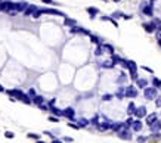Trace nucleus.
Listing matches in <instances>:
<instances>
[{"instance_id": "nucleus-1", "label": "nucleus", "mask_w": 161, "mask_h": 143, "mask_svg": "<svg viewBox=\"0 0 161 143\" xmlns=\"http://www.w3.org/2000/svg\"><path fill=\"white\" fill-rule=\"evenodd\" d=\"M7 93H9V95H11V96H16V97H18L19 100H22V102L28 103V105L31 103V100H30V97L24 95V93H22L21 90H7Z\"/></svg>"}, {"instance_id": "nucleus-2", "label": "nucleus", "mask_w": 161, "mask_h": 143, "mask_svg": "<svg viewBox=\"0 0 161 143\" xmlns=\"http://www.w3.org/2000/svg\"><path fill=\"white\" fill-rule=\"evenodd\" d=\"M7 10H15V3H12V2L0 3V12H7Z\"/></svg>"}, {"instance_id": "nucleus-3", "label": "nucleus", "mask_w": 161, "mask_h": 143, "mask_svg": "<svg viewBox=\"0 0 161 143\" xmlns=\"http://www.w3.org/2000/svg\"><path fill=\"white\" fill-rule=\"evenodd\" d=\"M157 89L155 87H149V89H145V97L146 99H149V100H152V99H155L157 97Z\"/></svg>"}, {"instance_id": "nucleus-4", "label": "nucleus", "mask_w": 161, "mask_h": 143, "mask_svg": "<svg viewBox=\"0 0 161 143\" xmlns=\"http://www.w3.org/2000/svg\"><path fill=\"white\" fill-rule=\"evenodd\" d=\"M118 137L120 139H124V140H130L132 139V133L129 131V129H121L118 131Z\"/></svg>"}, {"instance_id": "nucleus-5", "label": "nucleus", "mask_w": 161, "mask_h": 143, "mask_svg": "<svg viewBox=\"0 0 161 143\" xmlns=\"http://www.w3.org/2000/svg\"><path fill=\"white\" fill-rule=\"evenodd\" d=\"M127 67H129V69H130L132 78H136V77H138V74H136V63H134L133 61H129L127 62Z\"/></svg>"}, {"instance_id": "nucleus-6", "label": "nucleus", "mask_w": 161, "mask_h": 143, "mask_svg": "<svg viewBox=\"0 0 161 143\" xmlns=\"http://www.w3.org/2000/svg\"><path fill=\"white\" fill-rule=\"evenodd\" d=\"M126 96H129V97H136L138 96V90L134 89L133 86H129L127 89H126Z\"/></svg>"}, {"instance_id": "nucleus-7", "label": "nucleus", "mask_w": 161, "mask_h": 143, "mask_svg": "<svg viewBox=\"0 0 161 143\" xmlns=\"http://www.w3.org/2000/svg\"><path fill=\"white\" fill-rule=\"evenodd\" d=\"M145 115H146V108H145V106L138 108L136 109V112H134V116H138V118H143Z\"/></svg>"}, {"instance_id": "nucleus-8", "label": "nucleus", "mask_w": 161, "mask_h": 143, "mask_svg": "<svg viewBox=\"0 0 161 143\" xmlns=\"http://www.w3.org/2000/svg\"><path fill=\"white\" fill-rule=\"evenodd\" d=\"M62 116H67V118H71L74 120V109L73 108H67L62 111Z\"/></svg>"}, {"instance_id": "nucleus-9", "label": "nucleus", "mask_w": 161, "mask_h": 143, "mask_svg": "<svg viewBox=\"0 0 161 143\" xmlns=\"http://www.w3.org/2000/svg\"><path fill=\"white\" fill-rule=\"evenodd\" d=\"M160 129H161V123L157 120L154 124H151V130L154 131V133H157V131H160Z\"/></svg>"}, {"instance_id": "nucleus-10", "label": "nucleus", "mask_w": 161, "mask_h": 143, "mask_svg": "<svg viewBox=\"0 0 161 143\" xmlns=\"http://www.w3.org/2000/svg\"><path fill=\"white\" fill-rule=\"evenodd\" d=\"M132 129H133L134 131H141V130H142V123H141V121H133V124H132Z\"/></svg>"}, {"instance_id": "nucleus-11", "label": "nucleus", "mask_w": 161, "mask_h": 143, "mask_svg": "<svg viewBox=\"0 0 161 143\" xmlns=\"http://www.w3.org/2000/svg\"><path fill=\"white\" fill-rule=\"evenodd\" d=\"M155 121H157V114H151V115L146 118V123L151 125V124H154Z\"/></svg>"}, {"instance_id": "nucleus-12", "label": "nucleus", "mask_w": 161, "mask_h": 143, "mask_svg": "<svg viewBox=\"0 0 161 143\" xmlns=\"http://www.w3.org/2000/svg\"><path fill=\"white\" fill-rule=\"evenodd\" d=\"M127 112H129V115H133L134 112H136V106H134V103H129V108H127Z\"/></svg>"}, {"instance_id": "nucleus-13", "label": "nucleus", "mask_w": 161, "mask_h": 143, "mask_svg": "<svg viewBox=\"0 0 161 143\" xmlns=\"http://www.w3.org/2000/svg\"><path fill=\"white\" fill-rule=\"evenodd\" d=\"M143 27H145V30H146V31H149V33H151V31H154V30H155V24H154V22H152V24H145Z\"/></svg>"}, {"instance_id": "nucleus-14", "label": "nucleus", "mask_w": 161, "mask_h": 143, "mask_svg": "<svg viewBox=\"0 0 161 143\" xmlns=\"http://www.w3.org/2000/svg\"><path fill=\"white\" fill-rule=\"evenodd\" d=\"M71 33H83V34H89L87 30H83V28H73Z\"/></svg>"}, {"instance_id": "nucleus-15", "label": "nucleus", "mask_w": 161, "mask_h": 143, "mask_svg": "<svg viewBox=\"0 0 161 143\" xmlns=\"http://www.w3.org/2000/svg\"><path fill=\"white\" fill-rule=\"evenodd\" d=\"M34 10H39L36 6H28L27 7V10H25V15H31V14H34Z\"/></svg>"}, {"instance_id": "nucleus-16", "label": "nucleus", "mask_w": 161, "mask_h": 143, "mask_svg": "<svg viewBox=\"0 0 161 143\" xmlns=\"http://www.w3.org/2000/svg\"><path fill=\"white\" fill-rule=\"evenodd\" d=\"M142 10H143V14H145V15H152V7H151V6L142 7Z\"/></svg>"}, {"instance_id": "nucleus-17", "label": "nucleus", "mask_w": 161, "mask_h": 143, "mask_svg": "<svg viewBox=\"0 0 161 143\" xmlns=\"http://www.w3.org/2000/svg\"><path fill=\"white\" fill-rule=\"evenodd\" d=\"M34 102L40 106L41 103H43V97H41V96H36V97H34Z\"/></svg>"}, {"instance_id": "nucleus-18", "label": "nucleus", "mask_w": 161, "mask_h": 143, "mask_svg": "<svg viewBox=\"0 0 161 143\" xmlns=\"http://www.w3.org/2000/svg\"><path fill=\"white\" fill-rule=\"evenodd\" d=\"M87 10H89V14H90V16H95V15L98 14V9H95V7H89Z\"/></svg>"}, {"instance_id": "nucleus-19", "label": "nucleus", "mask_w": 161, "mask_h": 143, "mask_svg": "<svg viewBox=\"0 0 161 143\" xmlns=\"http://www.w3.org/2000/svg\"><path fill=\"white\" fill-rule=\"evenodd\" d=\"M87 124H89V121H87V120H84V118L78 121V125H80V127H84V125H87Z\"/></svg>"}, {"instance_id": "nucleus-20", "label": "nucleus", "mask_w": 161, "mask_h": 143, "mask_svg": "<svg viewBox=\"0 0 161 143\" xmlns=\"http://www.w3.org/2000/svg\"><path fill=\"white\" fill-rule=\"evenodd\" d=\"M152 83H154L155 87H161V81L158 80V78H154V80H152Z\"/></svg>"}, {"instance_id": "nucleus-21", "label": "nucleus", "mask_w": 161, "mask_h": 143, "mask_svg": "<svg viewBox=\"0 0 161 143\" xmlns=\"http://www.w3.org/2000/svg\"><path fill=\"white\" fill-rule=\"evenodd\" d=\"M138 86H139V87H145V86H146V81H145V80H138Z\"/></svg>"}, {"instance_id": "nucleus-22", "label": "nucleus", "mask_w": 161, "mask_h": 143, "mask_svg": "<svg viewBox=\"0 0 161 143\" xmlns=\"http://www.w3.org/2000/svg\"><path fill=\"white\" fill-rule=\"evenodd\" d=\"M28 137H30V139H36V140H40V136H39V134H33V133H30Z\"/></svg>"}, {"instance_id": "nucleus-23", "label": "nucleus", "mask_w": 161, "mask_h": 143, "mask_svg": "<svg viewBox=\"0 0 161 143\" xmlns=\"http://www.w3.org/2000/svg\"><path fill=\"white\" fill-rule=\"evenodd\" d=\"M5 136H6L7 139H14L15 134H14V133H11V131H6V133H5Z\"/></svg>"}, {"instance_id": "nucleus-24", "label": "nucleus", "mask_w": 161, "mask_h": 143, "mask_svg": "<svg viewBox=\"0 0 161 143\" xmlns=\"http://www.w3.org/2000/svg\"><path fill=\"white\" fill-rule=\"evenodd\" d=\"M138 142H139V143H145V142H146V137L141 136V137H139V139H138Z\"/></svg>"}, {"instance_id": "nucleus-25", "label": "nucleus", "mask_w": 161, "mask_h": 143, "mask_svg": "<svg viewBox=\"0 0 161 143\" xmlns=\"http://www.w3.org/2000/svg\"><path fill=\"white\" fill-rule=\"evenodd\" d=\"M49 121H52V123H58V118H55V116H49Z\"/></svg>"}, {"instance_id": "nucleus-26", "label": "nucleus", "mask_w": 161, "mask_h": 143, "mask_svg": "<svg viewBox=\"0 0 161 143\" xmlns=\"http://www.w3.org/2000/svg\"><path fill=\"white\" fill-rule=\"evenodd\" d=\"M67 24H68V25H74V24H75V21H74V19H67Z\"/></svg>"}, {"instance_id": "nucleus-27", "label": "nucleus", "mask_w": 161, "mask_h": 143, "mask_svg": "<svg viewBox=\"0 0 161 143\" xmlns=\"http://www.w3.org/2000/svg\"><path fill=\"white\" fill-rule=\"evenodd\" d=\"M112 65H114L112 62H105V63H104V67H112Z\"/></svg>"}, {"instance_id": "nucleus-28", "label": "nucleus", "mask_w": 161, "mask_h": 143, "mask_svg": "<svg viewBox=\"0 0 161 143\" xmlns=\"http://www.w3.org/2000/svg\"><path fill=\"white\" fill-rule=\"evenodd\" d=\"M111 99V95H105L104 96V100H109Z\"/></svg>"}, {"instance_id": "nucleus-29", "label": "nucleus", "mask_w": 161, "mask_h": 143, "mask_svg": "<svg viewBox=\"0 0 161 143\" xmlns=\"http://www.w3.org/2000/svg\"><path fill=\"white\" fill-rule=\"evenodd\" d=\"M36 95H37V93H36V90H33V89L30 90V96H36Z\"/></svg>"}, {"instance_id": "nucleus-30", "label": "nucleus", "mask_w": 161, "mask_h": 143, "mask_svg": "<svg viewBox=\"0 0 161 143\" xmlns=\"http://www.w3.org/2000/svg\"><path fill=\"white\" fill-rule=\"evenodd\" d=\"M64 140H65V142H73V139H71V137H64Z\"/></svg>"}, {"instance_id": "nucleus-31", "label": "nucleus", "mask_w": 161, "mask_h": 143, "mask_svg": "<svg viewBox=\"0 0 161 143\" xmlns=\"http://www.w3.org/2000/svg\"><path fill=\"white\" fill-rule=\"evenodd\" d=\"M157 106H161V97H158V99H157Z\"/></svg>"}, {"instance_id": "nucleus-32", "label": "nucleus", "mask_w": 161, "mask_h": 143, "mask_svg": "<svg viewBox=\"0 0 161 143\" xmlns=\"http://www.w3.org/2000/svg\"><path fill=\"white\" fill-rule=\"evenodd\" d=\"M52 143H62V142H61V140H56V139H53V140H52Z\"/></svg>"}, {"instance_id": "nucleus-33", "label": "nucleus", "mask_w": 161, "mask_h": 143, "mask_svg": "<svg viewBox=\"0 0 161 143\" xmlns=\"http://www.w3.org/2000/svg\"><path fill=\"white\" fill-rule=\"evenodd\" d=\"M43 2H46V3H52V0H43Z\"/></svg>"}, {"instance_id": "nucleus-34", "label": "nucleus", "mask_w": 161, "mask_h": 143, "mask_svg": "<svg viewBox=\"0 0 161 143\" xmlns=\"http://www.w3.org/2000/svg\"><path fill=\"white\" fill-rule=\"evenodd\" d=\"M0 92H5V89H3V87H2V86H0Z\"/></svg>"}, {"instance_id": "nucleus-35", "label": "nucleus", "mask_w": 161, "mask_h": 143, "mask_svg": "<svg viewBox=\"0 0 161 143\" xmlns=\"http://www.w3.org/2000/svg\"><path fill=\"white\" fill-rule=\"evenodd\" d=\"M37 143H44V142H41V140H37Z\"/></svg>"}, {"instance_id": "nucleus-36", "label": "nucleus", "mask_w": 161, "mask_h": 143, "mask_svg": "<svg viewBox=\"0 0 161 143\" xmlns=\"http://www.w3.org/2000/svg\"><path fill=\"white\" fill-rule=\"evenodd\" d=\"M114 2H120V0H114Z\"/></svg>"}]
</instances>
